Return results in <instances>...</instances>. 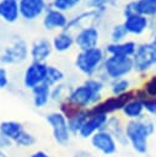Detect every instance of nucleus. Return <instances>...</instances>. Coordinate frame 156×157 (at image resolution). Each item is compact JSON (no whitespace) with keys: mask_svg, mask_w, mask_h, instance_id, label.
Returning <instances> with one entry per match:
<instances>
[{"mask_svg":"<svg viewBox=\"0 0 156 157\" xmlns=\"http://www.w3.org/2000/svg\"><path fill=\"white\" fill-rule=\"evenodd\" d=\"M68 16L65 12L59 11L57 9H53L52 6H48L44 15L42 16V25L47 31H54V29H65L68 25Z\"/></svg>","mask_w":156,"mask_h":157,"instance_id":"nucleus-13","label":"nucleus"},{"mask_svg":"<svg viewBox=\"0 0 156 157\" xmlns=\"http://www.w3.org/2000/svg\"><path fill=\"white\" fill-rule=\"evenodd\" d=\"M81 1L82 0H52L50 6L59 11L66 12V11H70L74 7H76Z\"/></svg>","mask_w":156,"mask_h":157,"instance_id":"nucleus-32","label":"nucleus"},{"mask_svg":"<svg viewBox=\"0 0 156 157\" xmlns=\"http://www.w3.org/2000/svg\"><path fill=\"white\" fill-rule=\"evenodd\" d=\"M75 45L79 50H87L98 47L99 31L97 26H84L74 36Z\"/></svg>","mask_w":156,"mask_h":157,"instance_id":"nucleus-11","label":"nucleus"},{"mask_svg":"<svg viewBox=\"0 0 156 157\" xmlns=\"http://www.w3.org/2000/svg\"><path fill=\"white\" fill-rule=\"evenodd\" d=\"M112 157H118V156H112Z\"/></svg>","mask_w":156,"mask_h":157,"instance_id":"nucleus-41","label":"nucleus"},{"mask_svg":"<svg viewBox=\"0 0 156 157\" xmlns=\"http://www.w3.org/2000/svg\"><path fill=\"white\" fill-rule=\"evenodd\" d=\"M15 144L18 146V147H23V148H27V147H32L34 144H36V137L33 134H31L29 131L27 130H23L22 134L17 137V140L15 141Z\"/></svg>","mask_w":156,"mask_h":157,"instance_id":"nucleus-33","label":"nucleus"},{"mask_svg":"<svg viewBox=\"0 0 156 157\" xmlns=\"http://www.w3.org/2000/svg\"><path fill=\"white\" fill-rule=\"evenodd\" d=\"M134 70L133 59L128 56H117V55H107L97 77L106 81H112L117 78L127 77Z\"/></svg>","mask_w":156,"mask_h":157,"instance_id":"nucleus-2","label":"nucleus"},{"mask_svg":"<svg viewBox=\"0 0 156 157\" xmlns=\"http://www.w3.org/2000/svg\"><path fill=\"white\" fill-rule=\"evenodd\" d=\"M133 97H135L134 91H129L120 96H111L108 98L102 99L101 102H98L96 105H93L88 110L92 114H103V115L109 117V114L122 110L123 107L127 104V102H129Z\"/></svg>","mask_w":156,"mask_h":157,"instance_id":"nucleus-7","label":"nucleus"},{"mask_svg":"<svg viewBox=\"0 0 156 157\" xmlns=\"http://www.w3.org/2000/svg\"><path fill=\"white\" fill-rule=\"evenodd\" d=\"M134 92H135V97L142 101L146 98H156V75H152L151 77H149L144 82L142 87Z\"/></svg>","mask_w":156,"mask_h":157,"instance_id":"nucleus-25","label":"nucleus"},{"mask_svg":"<svg viewBox=\"0 0 156 157\" xmlns=\"http://www.w3.org/2000/svg\"><path fill=\"white\" fill-rule=\"evenodd\" d=\"M72 157H97V156H95L93 153H91V152H88V151L81 150V151H77Z\"/></svg>","mask_w":156,"mask_h":157,"instance_id":"nucleus-37","label":"nucleus"},{"mask_svg":"<svg viewBox=\"0 0 156 157\" xmlns=\"http://www.w3.org/2000/svg\"><path fill=\"white\" fill-rule=\"evenodd\" d=\"M0 18L6 23H15L21 18L18 1L0 0Z\"/></svg>","mask_w":156,"mask_h":157,"instance_id":"nucleus-19","label":"nucleus"},{"mask_svg":"<svg viewBox=\"0 0 156 157\" xmlns=\"http://www.w3.org/2000/svg\"><path fill=\"white\" fill-rule=\"evenodd\" d=\"M10 85V78H9V72L5 67L0 66V90H5Z\"/></svg>","mask_w":156,"mask_h":157,"instance_id":"nucleus-35","label":"nucleus"},{"mask_svg":"<svg viewBox=\"0 0 156 157\" xmlns=\"http://www.w3.org/2000/svg\"><path fill=\"white\" fill-rule=\"evenodd\" d=\"M104 59V49L96 47L87 50H79V53L75 56L74 64L81 74H84L87 77H93L99 72Z\"/></svg>","mask_w":156,"mask_h":157,"instance_id":"nucleus-3","label":"nucleus"},{"mask_svg":"<svg viewBox=\"0 0 156 157\" xmlns=\"http://www.w3.org/2000/svg\"><path fill=\"white\" fill-rule=\"evenodd\" d=\"M68 101L81 109H90L102 101V94L93 92L85 83H81L71 88Z\"/></svg>","mask_w":156,"mask_h":157,"instance_id":"nucleus-6","label":"nucleus"},{"mask_svg":"<svg viewBox=\"0 0 156 157\" xmlns=\"http://www.w3.org/2000/svg\"><path fill=\"white\" fill-rule=\"evenodd\" d=\"M69 86L64 85V83H59L54 87H52V101L54 102H59L61 103L63 101H66L69 97V93L71 91V88H68Z\"/></svg>","mask_w":156,"mask_h":157,"instance_id":"nucleus-30","label":"nucleus"},{"mask_svg":"<svg viewBox=\"0 0 156 157\" xmlns=\"http://www.w3.org/2000/svg\"><path fill=\"white\" fill-rule=\"evenodd\" d=\"M32 92V102L33 105L36 108H44L52 99V87H49L45 83L38 85L37 87H34L33 90H31Z\"/></svg>","mask_w":156,"mask_h":157,"instance_id":"nucleus-21","label":"nucleus"},{"mask_svg":"<svg viewBox=\"0 0 156 157\" xmlns=\"http://www.w3.org/2000/svg\"><path fill=\"white\" fill-rule=\"evenodd\" d=\"M109 88L113 96H120L130 91V81L127 77L109 81Z\"/></svg>","mask_w":156,"mask_h":157,"instance_id":"nucleus-28","label":"nucleus"},{"mask_svg":"<svg viewBox=\"0 0 156 157\" xmlns=\"http://www.w3.org/2000/svg\"><path fill=\"white\" fill-rule=\"evenodd\" d=\"M11 145H12V141H10L7 137H5L4 134L0 131V150L4 151L6 148H10Z\"/></svg>","mask_w":156,"mask_h":157,"instance_id":"nucleus-36","label":"nucleus"},{"mask_svg":"<svg viewBox=\"0 0 156 157\" xmlns=\"http://www.w3.org/2000/svg\"><path fill=\"white\" fill-rule=\"evenodd\" d=\"M107 119H108V115L92 114V113H90L88 118L86 119V121L81 126V129H80V131H79L77 135L80 137H82V139H91V136L95 135L97 131L104 129V125L107 123Z\"/></svg>","mask_w":156,"mask_h":157,"instance_id":"nucleus-14","label":"nucleus"},{"mask_svg":"<svg viewBox=\"0 0 156 157\" xmlns=\"http://www.w3.org/2000/svg\"><path fill=\"white\" fill-rule=\"evenodd\" d=\"M155 128V123L146 117L129 120L124 126L128 145H130L136 153L145 155L149 150V137L154 134Z\"/></svg>","mask_w":156,"mask_h":157,"instance_id":"nucleus-1","label":"nucleus"},{"mask_svg":"<svg viewBox=\"0 0 156 157\" xmlns=\"http://www.w3.org/2000/svg\"><path fill=\"white\" fill-rule=\"evenodd\" d=\"M130 2L135 13L145 17L156 16V0H131Z\"/></svg>","mask_w":156,"mask_h":157,"instance_id":"nucleus-24","label":"nucleus"},{"mask_svg":"<svg viewBox=\"0 0 156 157\" xmlns=\"http://www.w3.org/2000/svg\"><path fill=\"white\" fill-rule=\"evenodd\" d=\"M20 16L25 21H34L43 16L48 9L45 0H20Z\"/></svg>","mask_w":156,"mask_h":157,"instance_id":"nucleus-12","label":"nucleus"},{"mask_svg":"<svg viewBox=\"0 0 156 157\" xmlns=\"http://www.w3.org/2000/svg\"><path fill=\"white\" fill-rule=\"evenodd\" d=\"M136 43L134 40H124L120 43H108L104 47V53L108 55L128 56L131 58L136 50Z\"/></svg>","mask_w":156,"mask_h":157,"instance_id":"nucleus-18","label":"nucleus"},{"mask_svg":"<svg viewBox=\"0 0 156 157\" xmlns=\"http://www.w3.org/2000/svg\"><path fill=\"white\" fill-rule=\"evenodd\" d=\"M15 1H20V0H15Z\"/></svg>","mask_w":156,"mask_h":157,"instance_id":"nucleus-42","label":"nucleus"},{"mask_svg":"<svg viewBox=\"0 0 156 157\" xmlns=\"http://www.w3.org/2000/svg\"><path fill=\"white\" fill-rule=\"evenodd\" d=\"M122 23L124 25L128 34L133 36H140L149 28V18L139 13L124 17V21Z\"/></svg>","mask_w":156,"mask_h":157,"instance_id":"nucleus-16","label":"nucleus"},{"mask_svg":"<svg viewBox=\"0 0 156 157\" xmlns=\"http://www.w3.org/2000/svg\"><path fill=\"white\" fill-rule=\"evenodd\" d=\"M52 52H53L52 40L47 39V38H39L31 44L29 58L32 59V61L45 63L47 59L52 55Z\"/></svg>","mask_w":156,"mask_h":157,"instance_id":"nucleus-15","label":"nucleus"},{"mask_svg":"<svg viewBox=\"0 0 156 157\" xmlns=\"http://www.w3.org/2000/svg\"><path fill=\"white\" fill-rule=\"evenodd\" d=\"M144 112H145V108H144L142 99L138 97H133L129 102H127V104L122 109V113L129 120H136V119L142 118Z\"/></svg>","mask_w":156,"mask_h":157,"instance_id":"nucleus-22","label":"nucleus"},{"mask_svg":"<svg viewBox=\"0 0 156 157\" xmlns=\"http://www.w3.org/2000/svg\"><path fill=\"white\" fill-rule=\"evenodd\" d=\"M64 77H65V75H64L61 69H59L58 66H54V65H48V70H47V76H45L44 83L48 85L49 87H54V86L61 83Z\"/></svg>","mask_w":156,"mask_h":157,"instance_id":"nucleus-27","label":"nucleus"},{"mask_svg":"<svg viewBox=\"0 0 156 157\" xmlns=\"http://www.w3.org/2000/svg\"><path fill=\"white\" fill-rule=\"evenodd\" d=\"M125 125L122 124V120L118 117H108L107 123L104 125V130L108 131L114 140L118 142V145L120 146H127L128 145V140L125 136Z\"/></svg>","mask_w":156,"mask_h":157,"instance_id":"nucleus-17","label":"nucleus"},{"mask_svg":"<svg viewBox=\"0 0 156 157\" xmlns=\"http://www.w3.org/2000/svg\"><path fill=\"white\" fill-rule=\"evenodd\" d=\"M23 130L25 129L22 124L16 120H2L0 123V131L4 134L5 137H7L12 142L17 140V137L22 134Z\"/></svg>","mask_w":156,"mask_h":157,"instance_id":"nucleus-23","label":"nucleus"},{"mask_svg":"<svg viewBox=\"0 0 156 157\" xmlns=\"http://www.w3.org/2000/svg\"><path fill=\"white\" fill-rule=\"evenodd\" d=\"M0 157H7V156H6V153H5L4 151H1V150H0Z\"/></svg>","mask_w":156,"mask_h":157,"instance_id":"nucleus-40","label":"nucleus"},{"mask_svg":"<svg viewBox=\"0 0 156 157\" xmlns=\"http://www.w3.org/2000/svg\"><path fill=\"white\" fill-rule=\"evenodd\" d=\"M90 142H91L92 148L96 150L97 152H99L103 156L112 157L118 151V142L104 129L99 130L95 135H92L91 139H90Z\"/></svg>","mask_w":156,"mask_h":157,"instance_id":"nucleus-10","label":"nucleus"},{"mask_svg":"<svg viewBox=\"0 0 156 157\" xmlns=\"http://www.w3.org/2000/svg\"><path fill=\"white\" fill-rule=\"evenodd\" d=\"M151 43L156 47V32H155V34H154V37H152V40H151Z\"/></svg>","mask_w":156,"mask_h":157,"instance_id":"nucleus-39","label":"nucleus"},{"mask_svg":"<svg viewBox=\"0 0 156 157\" xmlns=\"http://www.w3.org/2000/svg\"><path fill=\"white\" fill-rule=\"evenodd\" d=\"M133 59L134 71L145 74L156 65V47L150 43H141L136 47Z\"/></svg>","mask_w":156,"mask_h":157,"instance_id":"nucleus-4","label":"nucleus"},{"mask_svg":"<svg viewBox=\"0 0 156 157\" xmlns=\"http://www.w3.org/2000/svg\"><path fill=\"white\" fill-rule=\"evenodd\" d=\"M29 56V48L22 38H15L12 43L0 53V63L5 65H20Z\"/></svg>","mask_w":156,"mask_h":157,"instance_id":"nucleus-5","label":"nucleus"},{"mask_svg":"<svg viewBox=\"0 0 156 157\" xmlns=\"http://www.w3.org/2000/svg\"><path fill=\"white\" fill-rule=\"evenodd\" d=\"M52 45H53V50L58 52V53H65L68 50H70L74 45H75V38L74 34L69 31H60L59 33H57L53 39H52Z\"/></svg>","mask_w":156,"mask_h":157,"instance_id":"nucleus-20","label":"nucleus"},{"mask_svg":"<svg viewBox=\"0 0 156 157\" xmlns=\"http://www.w3.org/2000/svg\"><path fill=\"white\" fill-rule=\"evenodd\" d=\"M88 115H90L88 109H82V110H80L76 115H74V117L66 119V120H68V126H69L70 132H71V134H75V135L79 134L81 126L84 125V123L86 121V119L88 118Z\"/></svg>","mask_w":156,"mask_h":157,"instance_id":"nucleus-26","label":"nucleus"},{"mask_svg":"<svg viewBox=\"0 0 156 157\" xmlns=\"http://www.w3.org/2000/svg\"><path fill=\"white\" fill-rule=\"evenodd\" d=\"M85 5L90 10H97L101 12H106L108 6L117 5V0H84Z\"/></svg>","mask_w":156,"mask_h":157,"instance_id":"nucleus-29","label":"nucleus"},{"mask_svg":"<svg viewBox=\"0 0 156 157\" xmlns=\"http://www.w3.org/2000/svg\"><path fill=\"white\" fill-rule=\"evenodd\" d=\"M45 120L52 129L54 141L60 146L68 145L70 141L71 132L69 130L66 118L60 112H52L45 115Z\"/></svg>","mask_w":156,"mask_h":157,"instance_id":"nucleus-8","label":"nucleus"},{"mask_svg":"<svg viewBox=\"0 0 156 157\" xmlns=\"http://www.w3.org/2000/svg\"><path fill=\"white\" fill-rule=\"evenodd\" d=\"M128 36V32L124 27L123 23H118V25H114L109 32V39H111V43H120V42H124L125 38Z\"/></svg>","mask_w":156,"mask_h":157,"instance_id":"nucleus-31","label":"nucleus"},{"mask_svg":"<svg viewBox=\"0 0 156 157\" xmlns=\"http://www.w3.org/2000/svg\"><path fill=\"white\" fill-rule=\"evenodd\" d=\"M142 103H144L145 110L149 114L156 115V98H146L142 101Z\"/></svg>","mask_w":156,"mask_h":157,"instance_id":"nucleus-34","label":"nucleus"},{"mask_svg":"<svg viewBox=\"0 0 156 157\" xmlns=\"http://www.w3.org/2000/svg\"><path fill=\"white\" fill-rule=\"evenodd\" d=\"M29 157H50V156L47 152H44L42 150H38V151H34Z\"/></svg>","mask_w":156,"mask_h":157,"instance_id":"nucleus-38","label":"nucleus"},{"mask_svg":"<svg viewBox=\"0 0 156 157\" xmlns=\"http://www.w3.org/2000/svg\"><path fill=\"white\" fill-rule=\"evenodd\" d=\"M47 70H48L47 63L31 61L23 71V77H22L23 87L27 90H33L38 85L44 83Z\"/></svg>","mask_w":156,"mask_h":157,"instance_id":"nucleus-9","label":"nucleus"}]
</instances>
